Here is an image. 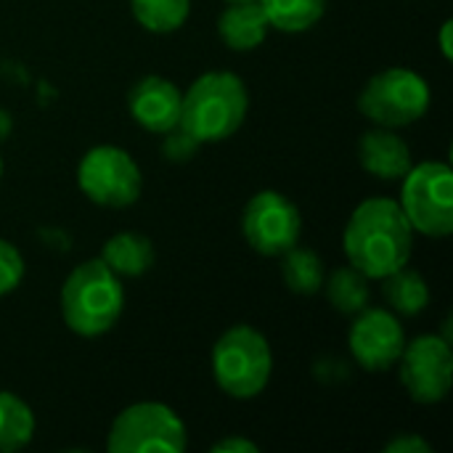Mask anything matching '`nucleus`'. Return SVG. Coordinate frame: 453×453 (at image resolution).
Masks as SVG:
<instances>
[{"label":"nucleus","mask_w":453,"mask_h":453,"mask_svg":"<svg viewBox=\"0 0 453 453\" xmlns=\"http://www.w3.org/2000/svg\"><path fill=\"white\" fill-rule=\"evenodd\" d=\"M342 250L353 268L366 279L382 281L409 265L414 252V228L395 199L372 196L353 210L342 234Z\"/></svg>","instance_id":"f257e3e1"},{"label":"nucleus","mask_w":453,"mask_h":453,"mask_svg":"<svg viewBox=\"0 0 453 453\" xmlns=\"http://www.w3.org/2000/svg\"><path fill=\"white\" fill-rule=\"evenodd\" d=\"M250 109L247 85L234 72H207L191 82L180 101V122L194 141L215 143L231 138Z\"/></svg>","instance_id":"f03ea898"},{"label":"nucleus","mask_w":453,"mask_h":453,"mask_svg":"<svg viewBox=\"0 0 453 453\" xmlns=\"http://www.w3.org/2000/svg\"><path fill=\"white\" fill-rule=\"evenodd\" d=\"M122 308L125 292L119 276L104 260H85L66 276L61 289V313L74 334H106L119 321Z\"/></svg>","instance_id":"7ed1b4c3"},{"label":"nucleus","mask_w":453,"mask_h":453,"mask_svg":"<svg viewBox=\"0 0 453 453\" xmlns=\"http://www.w3.org/2000/svg\"><path fill=\"white\" fill-rule=\"evenodd\" d=\"M273 356L268 340L247 326H231L212 348V377L218 388L239 401L260 395L271 380Z\"/></svg>","instance_id":"20e7f679"},{"label":"nucleus","mask_w":453,"mask_h":453,"mask_svg":"<svg viewBox=\"0 0 453 453\" xmlns=\"http://www.w3.org/2000/svg\"><path fill=\"white\" fill-rule=\"evenodd\" d=\"M358 109L380 127H406L430 109V85L406 66L377 72L358 96Z\"/></svg>","instance_id":"39448f33"},{"label":"nucleus","mask_w":453,"mask_h":453,"mask_svg":"<svg viewBox=\"0 0 453 453\" xmlns=\"http://www.w3.org/2000/svg\"><path fill=\"white\" fill-rule=\"evenodd\" d=\"M398 207L409 226L425 236L443 239L453 231V173L443 162L411 165L403 175Z\"/></svg>","instance_id":"423d86ee"},{"label":"nucleus","mask_w":453,"mask_h":453,"mask_svg":"<svg viewBox=\"0 0 453 453\" xmlns=\"http://www.w3.org/2000/svg\"><path fill=\"white\" fill-rule=\"evenodd\" d=\"M188 446L180 417L157 401H141L111 422L106 449L111 453H183Z\"/></svg>","instance_id":"0eeeda50"},{"label":"nucleus","mask_w":453,"mask_h":453,"mask_svg":"<svg viewBox=\"0 0 453 453\" xmlns=\"http://www.w3.org/2000/svg\"><path fill=\"white\" fill-rule=\"evenodd\" d=\"M77 183L82 194L101 207H130L141 196V167L119 146H93L80 167Z\"/></svg>","instance_id":"6e6552de"},{"label":"nucleus","mask_w":453,"mask_h":453,"mask_svg":"<svg viewBox=\"0 0 453 453\" xmlns=\"http://www.w3.org/2000/svg\"><path fill=\"white\" fill-rule=\"evenodd\" d=\"M242 231L255 252L281 257L300 242L303 218L289 196L279 191H260L244 207Z\"/></svg>","instance_id":"1a4fd4ad"},{"label":"nucleus","mask_w":453,"mask_h":453,"mask_svg":"<svg viewBox=\"0 0 453 453\" xmlns=\"http://www.w3.org/2000/svg\"><path fill=\"white\" fill-rule=\"evenodd\" d=\"M401 382L417 403H441L453 380L451 342L438 334H425L406 342L401 358Z\"/></svg>","instance_id":"9d476101"},{"label":"nucleus","mask_w":453,"mask_h":453,"mask_svg":"<svg viewBox=\"0 0 453 453\" xmlns=\"http://www.w3.org/2000/svg\"><path fill=\"white\" fill-rule=\"evenodd\" d=\"M356 316L348 342L358 366L366 372H388L395 366L406 348V334L395 313L385 308H364Z\"/></svg>","instance_id":"9b49d317"},{"label":"nucleus","mask_w":453,"mask_h":453,"mask_svg":"<svg viewBox=\"0 0 453 453\" xmlns=\"http://www.w3.org/2000/svg\"><path fill=\"white\" fill-rule=\"evenodd\" d=\"M183 93L165 77L149 74L138 80L127 96L133 119L149 133H170L180 122Z\"/></svg>","instance_id":"f8f14e48"},{"label":"nucleus","mask_w":453,"mask_h":453,"mask_svg":"<svg viewBox=\"0 0 453 453\" xmlns=\"http://www.w3.org/2000/svg\"><path fill=\"white\" fill-rule=\"evenodd\" d=\"M358 162L380 180H398L411 170V149L393 127H377L361 135Z\"/></svg>","instance_id":"ddd939ff"},{"label":"nucleus","mask_w":453,"mask_h":453,"mask_svg":"<svg viewBox=\"0 0 453 453\" xmlns=\"http://www.w3.org/2000/svg\"><path fill=\"white\" fill-rule=\"evenodd\" d=\"M268 29H271V24H268V16H265L260 0H234L226 5V11L218 19L220 40L231 50H239V53L257 48L265 40Z\"/></svg>","instance_id":"4468645a"},{"label":"nucleus","mask_w":453,"mask_h":453,"mask_svg":"<svg viewBox=\"0 0 453 453\" xmlns=\"http://www.w3.org/2000/svg\"><path fill=\"white\" fill-rule=\"evenodd\" d=\"M101 260L117 273V276H141L154 263V244L149 236L135 231L114 234L101 252Z\"/></svg>","instance_id":"2eb2a0df"},{"label":"nucleus","mask_w":453,"mask_h":453,"mask_svg":"<svg viewBox=\"0 0 453 453\" xmlns=\"http://www.w3.org/2000/svg\"><path fill=\"white\" fill-rule=\"evenodd\" d=\"M382 295L388 300V305L401 313V316H419L427 303H430V289L427 281L422 279V273L409 271L406 265L398 268L395 273L382 279Z\"/></svg>","instance_id":"dca6fc26"},{"label":"nucleus","mask_w":453,"mask_h":453,"mask_svg":"<svg viewBox=\"0 0 453 453\" xmlns=\"http://www.w3.org/2000/svg\"><path fill=\"white\" fill-rule=\"evenodd\" d=\"M35 438V414L13 393L0 390V453L21 451Z\"/></svg>","instance_id":"f3484780"},{"label":"nucleus","mask_w":453,"mask_h":453,"mask_svg":"<svg viewBox=\"0 0 453 453\" xmlns=\"http://www.w3.org/2000/svg\"><path fill=\"white\" fill-rule=\"evenodd\" d=\"M273 29L297 35L311 29L326 11V0H260Z\"/></svg>","instance_id":"a211bd4d"},{"label":"nucleus","mask_w":453,"mask_h":453,"mask_svg":"<svg viewBox=\"0 0 453 453\" xmlns=\"http://www.w3.org/2000/svg\"><path fill=\"white\" fill-rule=\"evenodd\" d=\"M326 297L334 305V311L345 316H356L364 308H369L372 292H369V279L358 268H337L329 281H326Z\"/></svg>","instance_id":"6ab92c4d"},{"label":"nucleus","mask_w":453,"mask_h":453,"mask_svg":"<svg viewBox=\"0 0 453 453\" xmlns=\"http://www.w3.org/2000/svg\"><path fill=\"white\" fill-rule=\"evenodd\" d=\"M281 257H284L281 273H284V281L292 292L316 295L324 287V263L313 250H303L295 244Z\"/></svg>","instance_id":"aec40b11"},{"label":"nucleus","mask_w":453,"mask_h":453,"mask_svg":"<svg viewBox=\"0 0 453 453\" xmlns=\"http://www.w3.org/2000/svg\"><path fill=\"white\" fill-rule=\"evenodd\" d=\"M130 8L143 29L154 35H170L188 19L191 0H130Z\"/></svg>","instance_id":"412c9836"},{"label":"nucleus","mask_w":453,"mask_h":453,"mask_svg":"<svg viewBox=\"0 0 453 453\" xmlns=\"http://www.w3.org/2000/svg\"><path fill=\"white\" fill-rule=\"evenodd\" d=\"M24 279V257L21 252L8 244L5 239H0V297L13 292Z\"/></svg>","instance_id":"4be33fe9"},{"label":"nucleus","mask_w":453,"mask_h":453,"mask_svg":"<svg viewBox=\"0 0 453 453\" xmlns=\"http://www.w3.org/2000/svg\"><path fill=\"white\" fill-rule=\"evenodd\" d=\"M165 157L170 162H186L188 157H194L196 146H202L199 141H194L183 127H173L170 133H165Z\"/></svg>","instance_id":"5701e85b"},{"label":"nucleus","mask_w":453,"mask_h":453,"mask_svg":"<svg viewBox=\"0 0 453 453\" xmlns=\"http://www.w3.org/2000/svg\"><path fill=\"white\" fill-rule=\"evenodd\" d=\"M433 446L427 441H422L419 435H409V433H401L398 438H393L388 446H385V453H430Z\"/></svg>","instance_id":"b1692460"},{"label":"nucleus","mask_w":453,"mask_h":453,"mask_svg":"<svg viewBox=\"0 0 453 453\" xmlns=\"http://www.w3.org/2000/svg\"><path fill=\"white\" fill-rule=\"evenodd\" d=\"M260 449L247 438H223L212 446V453H257Z\"/></svg>","instance_id":"393cba45"},{"label":"nucleus","mask_w":453,"mask_h":453,"mask_svg":"<svg viewBox=\"0 0 453 453\" xmlns=\"http://www.w3.org/2000/svg\"><path fill=\"white\" fill-rule=\"evenodd\" d=\"M451 32H453V24L451 21H446V24L441 27V50H443V56H446V58H451L453 56Z\"/></svg>","instance_id":"a878e982"},{"label":"nucleus","mask_w":453,"mask_h":453,"mask_svg":"<svg viewBox=\"0 0 453 453\" xmlns=\"http://www.w3.org/2000/svg\"><path fill=\"white\" fill-rule=\"evenodd\" d=\"M8 133H11V114L5 109H0V141L8 138Z\"/></svg>","instance_id":"bb28decb"},{"label":"nucleus","mask_w":453,"mask_h":453,"mask_svg":"<svg viewBox=\"0 0 453 453\" xmlns=\"http://www.w3.org/2000/svg\"><path fill=\"white\" fill-rule=\"evenodd\" d=\"M0 178H3V159H0Z\"/></svg>","instance_id":"cd10ccee"},{"label":"nucleus","mask_w":453,"mask_h":453,"mask_svg":"<svg viewBox=\"0 0 453 453\" xmlns=\"http://www.w3.org/2000/svg\"><path fill=\"white\" fill-rule=\"evenodd\" d=\"M228 3H234V0H228Z\"/></svg>","instance_id":"c85d7f7f"}]
</instances>
